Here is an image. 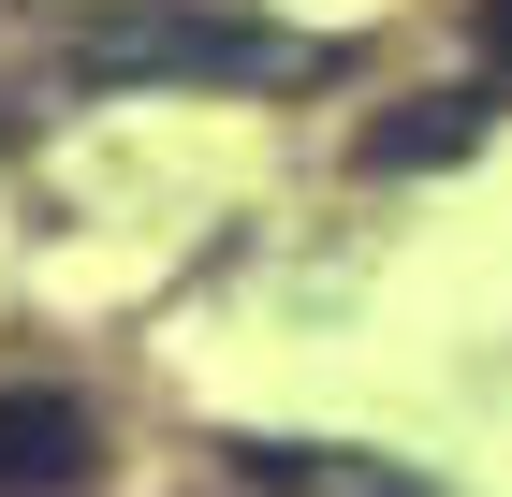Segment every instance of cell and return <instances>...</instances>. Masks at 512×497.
<instances>
[{
  "mask_svg": "<svg viewBox=\"0 0 512 497\" xmlns=\"http://www.w3.org/2000/svg\"><path fill=\"white\" fill-rule=\"evenodd\" d=\"M103 88L132 74H322L308 44H278V30H235V15H205V0H132V15H103V30L74 44Z\"/></svg>",
  "mask_w": 512,
  "mask_h": 497,
  "instance_id": "obj_1",
  "label": "cell"
},
{
  "mask_svg": "<svg viewBox=\"0 0 512 497\" xmlns=\"http://www.w3.org/2000/svg\"><path fill=\"white\" fill-rule=\"evenodd\" d=\"M88 468H103V439H88L74 395H0V497H88Z\"/></svg>",
  "mask_w": 512,
  "mask_h": 497,
  "instance_id": "obj_2",
  "label": "cell"
},
{
  "mask_svg": "<svg viewBox=\"0 0 512 497\" xmlns=\"http://www.w3.org/2000/svg\"><path fill=\"white\" fill-rule=\"evenodd\" d=\"M249 497H425L410 468H366V454H322V439H249Z\"/></svg>",
  "mask_w": 512,
  "mask_h": 497,
  "instance_id": "obj_3",
  "label": "cell"
},
{
  "mask_svg": "<svg viewBox=\"0 0 512 497\" xmlns=\"http://www.w3.org/2000/svg\"><path fill=\"white\" fill-rule=\"evenodd\" d=\"M483 132V103L469 88H439V117H395V132H366V176H410V161H454Z\"/></svg>",
  "mask_w": 512,
  "mask_h": 497,
  "instance_id": "obj_4",
  "label": "cell"
},
{
  "mask_svg": "<svg viewBox=\"0 0 512 497\" xmlns=\"http://www.w3.org/2000/svg\"><path fill=\"white\" fill-rule=\"evenodd\" d=\"M483 44H498V59H512V0H483Z\"/></svg>",
  "mask_w": 512,
  "mask_h": 497,
  "instance_id": "obj_5",
  "label": "cell"
}]
</instances>
